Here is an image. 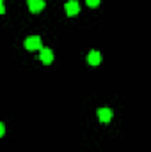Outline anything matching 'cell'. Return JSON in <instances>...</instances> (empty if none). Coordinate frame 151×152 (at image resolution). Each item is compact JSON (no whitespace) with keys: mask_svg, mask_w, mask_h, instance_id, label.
Masks as SVG:
<instances>
[{"mask_svg":"<svg viewBox=\"0 0 151 152\" xmlns=\"http://www.w3.org/2000/svg\"><path fill=\"white\" fill-rule=\"evenodd\" d=\"M27 5L30 9V12H39L44 9V2L43 0H27Z\"/></svg>","mask_w":151,"mask_h":152,"instance_id":"cell-5","label":"cell"},{"mask_svg":"<svg viewBox=\"0 0 151 152\" xmlns=\"http://www.w3.org/2000/svg\"><path fill=\"white\" fill-rule=\"evenodd\" d=\"M39 60L43 62V64H52L53 62V51L50 50V48H41L39 50Z\"/></svg>","mask_w":151,"mask_h":152,"instance_id":"cell-2","label":"cell"},{"mask_svg":"<svg viewBox=\"0 0 151 152\" xmlns=\"http://www.w3.org/2000/svg\"><path fill=\"white\" fill-rule=\"evenodd\" d=\"M96 113H98V118H100V122H103V124L110 122V118H112V110H110V108H100Z\"/></svg>","mask_w":151,"mask_h":152,"instance_id":"cell-3","label":"cell"},{"mask_svg":"<svg viewBox=\"0 0 151 152\" xmlns=\"http://www.w3.org/2000/svg\"><path fill=\"white\" fill-rule=\"evenodd\" d=\"M87 62H89L91 66H100V62H101V53L93 50V51L87 55Z\"/></svg>","mask_w":151,"mask_h":152,"instance_id":"cell-6","label":"cell"},{"mask_svg":"<svg viewBox=\"0 0 151 152\" xmlns=\"http://www.w3.org/2000/svg\"><path fill=\"white\" fill-rule=\"evenodd\" d=\"M5 12V7H4V2H0V14H4Z\"/></svg>","mask_w":151,"mask_h":152,"instance_id":"cell-9","label":"cell"},{"mask_svg":"<svg viewBox=\"0 0 151 152\" xmlns=\"http://www.w3.org/2000/svg\"><path fill=\"white\" fill-rule=\"evenodd\" d=\"M25 48L30 50V51L41 50V48H43V46H41V37H39V36H30V37H27L25 39Z\"/></svg>","mask_w":151,"mask_h":152,"instance_id":"cell-1","label":"cell"},{"mask_svg":"<svg viewBox=\"0 0 151 152\" xmlns=\"http://www.w3.org/2000/svg\"><path fill=\"white\" fill-rule=\"evenodd\" d=\"M0 2H4V0H0Z\"/></svg>","mask_w":151,"mask_h":152,"instance_id":"cell-10","label":"cell"},{"mask_svg":"<svg viewBox=\"0 0 151 152\" xmlns=\"http://www.w3.org/2000/svg\"><path fill=\"white\" fill-rule=\"evenodd\" d=\"M4 133H5V126L0 122V136H4Z\"/></svg>","mask_w":151,"mask_h":152,"instance_id":"cell-8","label":"cell"},{"mask_svg":"<svg viewBox=\"0 0 151 152\" xmlns=\"http://www.w3.org/2000/svg\"><path fill=\"white\" fill-rule=\"evenodd\" d=\"M85 2H87L89 7H98L100 5V0H85Z\"/></svg>","mask_w":151,"mask_h":152,"instance_id":"cell-7","label":"cell"},{"mask_svg":"<svg viewBox=\"0 0 151 152\" xmlns=\"http://www.w3.org/2000/svg\"><path fill=\"white\" fill-rule=\"evenodd\" d=\"M78 11H80V5H78L76 0H70V2H66V14H68V16H76Z\"/></svg>","mask_w":151,"mask_h":152,"instance_id":"cell-4","label":"cell"}]
</instances>
